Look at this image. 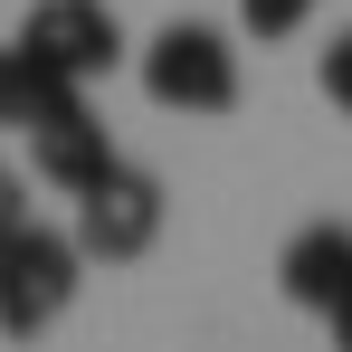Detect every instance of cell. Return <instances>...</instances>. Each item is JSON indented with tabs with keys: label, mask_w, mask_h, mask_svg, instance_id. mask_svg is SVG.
<instances>
[{
	"label": "cell",
	"mask_w": 352,
	"mask_h": 352,
	"mask_svg": "<svg viewBox=\"0 0 352 352\" xmlns=\"http://www.w3.org/2000/svg\"><path fill=\"white\" fill-rule=\"evenodd\" d=\"M76 276H86V248H76V229L19 219V229L0 238V333H10V343L48 333L67 305H76Z\"/></svg>",
	"instance_id": "cell-1"
},
{
	"label": "cell",
	"mask_w": 352,
	"mask_h": 352,
	"mask_svg": "<svg viewBox=\"0 0 352 352\" xmlns=\"http://www.w3.org/2000/svg\"><path fill=\"white\" fill-rule=\"evenodd\" d=\"M143 96H153L162 115H229L238 105V48H229V29H210V19L153 29V48H143Z\"/></svg>",
	"instance_id": "cell-2"
},
{
	"label": "cell",
	"mask_w": 352,
	"mask_h": 352,
	"mask_svg": "<svg viewBox=\"0 0 352 352\" xmlns=\"http://www.w3.org/2000/svg\"><path fill=\"white\" fill-rule=\"evenodd\" d=\"M162 219H172L162 181L133 172V162H115L105 181H86V190H76V248H86V257H105V267L153 257V248H162Z\"/></svg>",
	"instance_id": "cell-3"
},
{
	"label": "cell",
	"mask_w": 352,
	"mask_h": 352,
	"mask_svg": "<svg viewBox=\"0 0 352 352\" xmlns=\"http://www.w3.org/2000/svg\"><path fill=\"white\" fill-rule=\"evenodd\" d=\"M19 38H29L38 58H58L76 86L124 67V19L105 10V0H38V10L19 19Z\"/></svg>",
	"instance_id": "cell-4"
},
{
	"label": "cell",
	"mask_w": 352,
	"mask_h": 352,
	"mask_svg": "<svg viewBox=\"0 0 352 352\" xmlns=\"http://www.w3.org/2000/svg\"><path fill=\"white\" fill-rule=\"evenodd\" d=\"M276 286H286V305H305V314H333V305L352 295V229L343 219L295 229L286 257H276Z\"/></svg>",
	"instance_id": "cell-5"
},
{
	"label": "cell",
	"mask_w": 352,
	"mask_h": 352,
	"mask_svg": "<svg viewBox=\"0 0 352 352\" xmlns=\"http://www.w3.org/2000/svg\"><path fill=\"white\" fill-rule=\"evenodd\" d=\"M67 105H86V86H76L58 58H38L29 38H10V48H0V124H10V133H38V124H58Z\"/></svg>",
	"instance_id": "cell-6"
},
{
	"label": "cell",
	"mask_w": 352,
	"mask_h": 352,
	"mask_svg": "<svg viewBox=\"0 0 352 352\" xmlns=\"http://www.w3.org/2000/svg\"><path fill=\"white\" fill-rule=\"evenodd\" d=\"M29 162H38V181H48V190H67V200H76L86 181H105V172H115L124 153L105 143V124L86 115V105H67L58 124H38V133H29Z\"/></svg>",
	"instance_id": "cell-7"
},
{
	"label": "cell",
	"mask_w": 352,
	"mask_h": 352,
	"mask_svg": "<svg viewBox=\"0 0 352 352\" xmlns=\"http://www.w3.org/2000/svg\"><path fill=\"white\" fill-rule=\"evenodd\" d=\"M305 19H314V0H238V29L248 38H295Z\"/></svg>",
	"instance_id": "cell-8"
},
{
	"label": "cell",
	"mask_w": 352,
	"mask_h": 352,
	"mask_svg": "<svg viewBox=\"0 0 352 352\" xmlns=\"http://www.w3.org/2000/svg\"><path fill=\"white\" fill-rule=\"evenodd\" d=\"M324 96H333V105L352 115V29L333 38V48H324Z\"/></svg>",
	"instance_id": "cell-9"
},
{
	"label": "cell",
	"mask_w": 352,
	"mask_h": 352,
	"mask_svg": "<svg viewBox=\"0 0 352 352\" xmlns=\"http://www.w3.org/2000/svg\"><path fill=\"white\" fill-rule=\"evenodd\" d=\"M19 219H29V181H19V172H10V162H0V238H10V229H19Z\"/></svg>",
	"instance_id": "cell-10"
},
{
	"label": "cell",
	"mask_w": 352,
	"mask_h": 352,
	"mask_svg": "<svg viewBox=\"0 0 352 352\" xmlns=\"http://www.w3.org/2000/svg\"><path fill=\"white\" fill-rule=\"evenodd\" d=\"M324 324H333V343L352 352V295H343V305H333V314H324Z\"/></svg>",
	"instance_id": "cell-11"
}]
</instances>
